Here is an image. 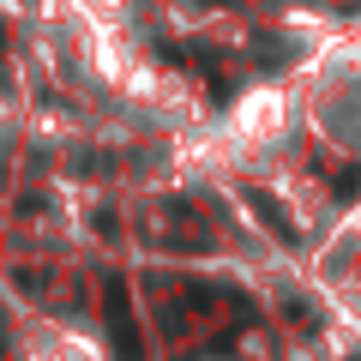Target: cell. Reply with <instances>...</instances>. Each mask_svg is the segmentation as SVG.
<instances>
[{"mask_svg":"<svg viewBox=\"0 0 361 361\" xmlns=\"http://www.w3.org/2000/svg\"><path fill=\"white\" fill-rule=\"evenodd\" d=\"M355 187H361L355 169H343V175H337V199H355Z\"/></svg>","mask_w":361,"mask_h":361,"instance_id":"cell-3","label":"cell"},{"mask_svg":"<svg viewBox=\"0 0 361 361\" xmlns=\"http://www.w3.org/2000/svg\"><path fill=\"white\" fill-rule=\"evenodd\" d=\"M103 319H109V343H115L121 361H145V343H139V325H133V295L121 277L103 283Z\"/></svg>","mask_w":361,"mask_h":361,"instance_id":"cell-1","label":"cell"},{"mask_svg":"<svg viewBox=\"0 0 361 361\" xmlns=\"http://www.w3.org/2000/svg\"><path fill=\"white\" fill-rule=\"evenodd\" d=\"M247 205H253V211H259V217H265V223H271V229L283 235V241H289V247H295V241H301V235H295V223H289V217H283V205H277V199H271V193H259V187H253V193H247Z\"/></svg>","mask_w":361,"mask_h":361,"instance_id":"cell-2","label":"cell"}]
</instances>
